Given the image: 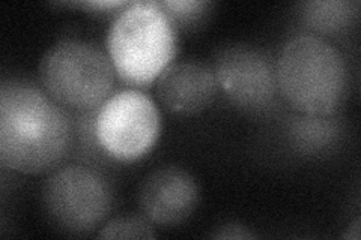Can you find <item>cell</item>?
I'll list each match as a JSON object with an SVG mask.
<instances>
[{
    "instance_id": "1",
    "label": "cell",
    "mask_w": 361,
    "mask_h": 240,
    "mask_svg": "<svg viewBox=\"0 0 361 240\" xmlns=\"http://www.w3.org/2000/svg\"><path fill=\"white\" fill-rule=\"evenodd\" d=\"M70 119L45 90L5 82L0 87V161L37 175L58 165L71 146Z\"/></svg>"
},
{
    "instance_id": "2",
    "label": "cell",
    "mask_w": 361,
    "mask_h": 240,
    "mask_svg": "<svg viewBox=\"0 0 361 240\" xmlns=\"http://www.w3.org/2000/svg\"><path fill=\"white\" fill-rule=\"evenodd\" d=\"M276 80L281 96L292 108L310 118H326L345 99L348 71L333 44L313 33H300L281 49Z\"/></svg>"
},
{
    "instance_id": "3",
    "label": "cell",
    "mask_w": 361,
    "mask_h": 240,
    "mask_svg": "<svg viewBox=\"0 0 361 240\" xmlns=\"http://www.w3.org/2000/svg\"><path fill=\"white\" fill-rule=\"evenodd\" d=\"M106 47L122 82L146 86L173 63L178 47L175 20L160 2L128 4L113 20Z\"/></svg>"
},
{
    "instance_id": "4",
    "label": "cell",
    "mask_w": 361,
    "mask_h": 240,
    "mask_svg": "<svg viewBox=\"0 0 361 240\" xmlns=\"http://www.w3.org/2000/svg\"><path fill=\"white\" fill-rule=\"evenodd\" d=\"M115 68L97 45L62 39L44 53L39 63L42 87L59 106L74 110L101 107L115 84Z\"/></svg>"
},
{
    "instance_id": "5",
    "label": "cell",
    "mask_w": 361,
    "mask_h": 240,
    "mask_svg": "<svg viewBox=\"0 0 361 240\" xmlns=\"http://www.w3.org/2000/svg\"><path fill=\"white\" fill-rule=\"evenodd\" d=\"M42 206L61 230L86 234L106 221L111 209V191L95 170L71 165L54 171L45 180Z\"/></svg>"
},
{
    "instance_id": "6",
    "label": "cell",
    "mask_w": 361,
    "mask_h": 240,
    "mask_svg": "<svg viewBox=\"0 0 361 240\" xmlns=\"http://www.w3.org/2000/svg\"><path fill=\"white\" fill-rule=\"evenodd\" d=\"M160 132V110L152 98L137 89L111 95L97 114L95 135L99 146L122 163L143 158L155 146Z\"/></svg>"
},
{
    "instance_id": "7",
    "label": "cell",
    "mask_w": 361,
    "mask_h": 240,
    "mask_svg": "<svg viewBox=\"0 0 361 240\" xmlns=\"http://www.w3.org/2000/svg\"><path fill=\"white\" fill-rule=\"evenodd\" d=\"M214 72L226 95L241 107L264 108L276 96V70L256 49L235 45L221 50Z\"/></svg>"
},
{
    "instance_id": "8",
    "label": "cell",
    "mask_w": 361,
    "mask_h": 240,
    "mask_svg": "<svg viewBox=\"0 0 361 240\" xmlns=\"http://www.w3.org/2000/svg\"><path fill=\"white\" fill-rule=\"evenodd\" d=\"M199 188L193 176L178 167H164L146 177L139 194L142 215L152 224L176 225L196 209Z\"/></svg>"
},
{
    "instance_id": "9",
    "label": "cell",
    "mask_w": 361,
    "mask_h": 240,
    "mask_svg": "<svg viewBox=\"0 0 361 240\" xmlns=\"http://www.w3.org/2000/svg\"><path fill=\"white\" fill-rule=\"evenodd\" d=\"M212 68L200 62H173L157 78V96L175 114L191 116L205 110L217 95Z\"/></svg>"
},
{
    "instance_id": "10",
    "label": "cell",
    "mask_w": 361,
    "mask_h": 240,
    "mask_svg": "<svg viewBox=\"0 0 361 240\" xmlns=\"http://www.w3.org/2000/svg\"><path fill=\"white\" fill-rule=\"evenodd\" d=\"M355 5L343 0H316L302 8V20L307 26L321 33H334L351 25L355 17Z\"/></svg>"
},
{
    "instance_id": "11",
    "label": "cell",
    "mask_w": 361,
    "mask_h": 240,
    "mask_svg": "<svg viewBox=\"0 0 361 240\" xmlns=\"http://www.w3.org/2000/svg\"><path fill=\"white\" fill-rule=\"evenodd\" d=\"M99 239H154L155 233L152 222L140 216H119L107 221L101 232Z\"/></svg>"
},
{
    "instance_id": "12",
    "label": "cell",
    "mask_w": 361,
    "mask_h": 240,
    "mask_svg": "<svg viewBox=\"0 0 361 240\" xmlns=\"http://www.w3.org/2000/svg\"><path fill=\"white\" fill-rule=\"evenodd\" d=\"M160 4L173 20L193 18L195 15L203 13V9L208 5L207 2H199V0H166V2Z\"/></svg>"
},
{
    "instance_id": "13",
    "label": "cell",
    "mask_w": 361,
    "mask_h": 240,
    "mask_svg": "<svg viewBox=\"0 0 361 240\" xmlns=\"http://www.w3.org/2000/svg\"><path fill=\"white\" fill-rule=\"evenodd\" d=\"M214 239H233V240H241V239H253L256 237L253 232L248 230V228L238 222H228L221 227H219L216 232L211 234Z\"/></svg>"
},
{
    "instance_id": "14",
    "label": "cell",
    "mask_w": 361,
    "mask_h": 240,
    "mask_svg": "<svg viewBox=\"0 0 361 240\" xmlns=\"http://www.w3.org/2000/svg\"><path fill=\"white\" fill-rule=\"evenodd\" d=\"M83 6L94 8V9H113V8H122L127 6V2H121V0H92V2H85Z\"/></svg>"
},
{
    "instance_id": "15",
    "label": "cell",
    "mask_w": 361,
    "mask_h": 240,
    "mask_svg": "<svg viewBox=\"0 0 361 240\" xmlns=\"http://www.w3.org/2000/svg\"><path fill=\"white\" fill-rule=\"evenodd\" d=\"M343 237L349 240H360V220H355L351 225L348 227Z\"/></svg>"
}]
</instances>
